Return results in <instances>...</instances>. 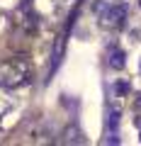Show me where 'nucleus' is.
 <instances>
[{
  "instance_id": "7ed1b4c3",
  "label": "nucleus",
  "mask_w": 141,
  "mask_h": 146,
  "mask_svg": "<svg viewBox=\"0 0 141 146\" xmlns=\"http://www.w3.org/2000/svg\"><path fill=\"white\" fill-rule=\"evenodd\" d=\"M124 51H122V49H115V51L110 54V66L112 68H117V71H122V68H124Z\"/></svg>"
},
{
  "instance_id": "20e7f679",
  "label": "nucleus",
  "mask_w": 141,
  "mask_h": 146,
  "mask_svg": "<svg viewBox=\"0 0 141 146\" xmlns=\"http://www.w3.org/2000/svg\"><path fill=\"white\" fill-rule=\"evenodd\" d=\"M117 90H119L122 95H124V93H129V83H119V85H117Z\"/></svg>"
},
{
  "instance_id": "f257e3e1",
  "label": "nucleus",
  "mask_w": 141,
  "mask_h": 146,
  "mask_svg": "<svg viewBox=\"0 0 141 146\" xmlns=\"http://www.w3.org/2000/svg\"><path fill=\"white\" fill-rule=\"evenodd\" d=\"M27 78H29V66L24 61H12L0 71V85H5V88H17V85L27 83Z\"/></svg>"
},
{
  "instance_id": "f03ea898",
  "label": "nucleus",
  "mask_w": 141,
  "mask_h": 146,
  "mask_svg": "<svg viewBox=\"0 0 141 146\" xmlns=\"http://www.w3.org/2000/svg\"><path fill=\"white\" fill-rule=\"evenodd\" d=\"M126 12H129V5H124V3H119V5H110L107 10L102 12V22L110 27H119L122 22L126 20Z\"/></svg>"
}]
</instances>
